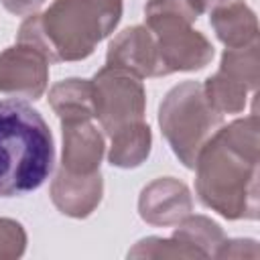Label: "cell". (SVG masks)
<instances>
[{"label":"cell","mask_w":260,"mask_h":260,"mask_svg":"<svg viewBox=\"0 0 260 260\" xmlns=\"http://www.w3.org/2000/svg\"><path fill=\"white\" fill-rule=\"evenodd\" d=\"M173 238L179 240L181 244L197 250L203 258H211V256L215 258V252L223 244L225 234L219 228V223H215L211 217L189 213L177 223Z\"/></svg>","instance_id":"obj_15"},{"label":"cell","mask_w":260,"mask_h":260,"mask_svg":"<svg viewBox=\"0 0 260 260\" xmlns=\"http://www.w3.org/2000/svg\"><path fill=\"white\" fill-rule=\"evenodd\" d=\"M258 116L221 126L195 160V193L199 201L225 219H258Z\"/></svg>","instance_id":"obj_1"},{"label":"cell","mask_w":260,"mask_h":260,"mask_svg":"<svg viewBox=\"0 0 260 260\" xmlns=\"http://www.w3.org/2000/svg\"><path fill=\"white\" fill-rule=\"evenodd\" d=\"M95 118L100 120L106 136H112L120 128L144 120L146 89L142 79L130 71L104 65L91 79Z\"/></svg>","instance_id":"obj_5"},{"label":"cell","mask_w":260,"mask_h":260,"mask_svg":"<svg viewBox=\"0 0 260 260\" xmlns=\"http://www.w3.org/2000/svg\"><path fill=\"white\" fill-rule=\"evenodd\" d=\"M122 18V0H53L20 24L16 43L41 51L49 63L87 59Z\"/></svg>","instance_id":"obj_2"},{"label":"cell","mask_w":260,"mask_h":260,"mask_svg":"<svg viewBox=\"0 0 260 260\" xmlns=\"http://www.w3.org/2000/svg\"><path fill=\"white\" fill-rule=\"evenodd\" d=\"M236 0H191L193 8L197 14H203V12H213L215 8L219 6H225V4H232Z\"/></svg>","instance_id":"obj_23"},{"label":"cell","mask_w":260,"mask_h":260,"mask_svg":"<svg viewBox=\"0 0 260 260\" xmlns=\"http://www.w3.org/2000/svg\"><path fill=\"white\" fill-rule=\"evenodd\" d=\"M49 85V59L28 47L12 45L0 53V91L16 98L39 100Z\"/></svg>","instance_id":"obj_7"},{"label":"cell","mask_w":260,"mask_h":260,"mask_svg":"<svg viewBox=\"0 0 260 260\" xmlns=\"http://www.w3.org/2000/svg\"><path fill=\"white\" fill-rule=\"evenodd\" d=\"M158 126L179 162L193 169L203 144L223 126V114L207 102L201 83L183 81L162 98Z\"/></svg>","instance_id":"obj_4"},{"label":"cell","mask_w":260,"mask_h":260,"mask_svg":"<svg viewBox=\"0 0 260 260\" xmlns=\"http://www.w3.org/2000/svg\"><path fill=\"white\" fill-rule=\"evenodd\" d=\"M203 93L207 102L219 112V114H240L244 112L248 104V95L252 93L246 85L240 81L228 77L217 69V73L209 75L203 83Z\"/></svg>","instance_id":"obj_17"},{"label":"cell","mask_w":260,"mask_h":260,"mask_svg":"<svg viewBox=\"0 0 260 260\" xmlns=\"http://www.w3.org/2000/svg\"><path fill=\"white\" fill-rule=\"evenodd\" d=\"M128 258H203L197 250L171 238H144L128 250Z\"/></svg>","instance_id":"obj_18"},{"label":"cell","mask_w":260,"mask_h":260,"mask_svg":"<svg viewBox=\"0 0 260 260\" xmlns=\"http://www.w3.org/2000/svg\"><path fill=\"white\" fill-rule=\"evenodd\" d=\"M156 41L162 75L175 71H197L211 63L213 45L181 18H146L144 24Z\"/></svg>","instance_id":"obj_6"},{"label":"cell","mask_w":260,"mask_h":260,"mask_svg":"<svg viewBox=\"0 0 260 260\" xmlns=\"http://www.w3.org/2000/svg\"><path fill=\"white\" fill-rule=\"evenodd\" d=\"M0 2L8 12L16 16H30L45 4V0H0Z\"/></svg>","instance_id":"obj_22"},{"label":"cell","mask_w":260,"mask_h":260,"mask_svg":"<svg viewBox=\"0 0 260 260\" xmlns=\"http://www.w3.org/2000/svg\"><path fill=\"white\" fill-rule=\"evenodd\" d=\"M197 16L191 0H148L144 6V18H181L193 24Z\"/></svg>","instance_id":"obj_20"},{"label":"cell","mask_w":260,"mask_h":260,"mask_svg":"<svg viewBox=\"0 0 260 260\" xmlns=\"http://www.w3.org/2000/svg\"><path fill=\"white\" fill-rule=\"evenodd\" d=\"M209 22L225 47H246L258 41V18L244 0L215 8L209 12Z\"/></svg>","instance_id":"obj_12"},{"label":"cell","mask_w":260,"mask_h":260,"mask_svg":"<svg viewBox=\"0 0 260 260\" xmlns=\"http://www.w3.org/2000/svg\"><path fill=\"white\" fill-rule=\"evenodd\" d=\"M219 71L240 81L250 91H256L260 83V43L256 41L246 47H225Z\"/></svg>","instance_id":"obj_16"},{"label":"cell","mask_w":260,"mask_h":260,"mask_svg":"<svg viewBox=\"0 0 260 260\" xmlns=\"http://www.w3.org/2000/svg\"><path fill=\"white\" fill-rule=\"evenodd\" d=\"M26 250V232L22 223L0 217V260H16Z\"/></svg>","instance_id":"obj_19"},{"label":"cell","mask_w":260,"mask_h":260,"mask_svg":"<svg viewBox=\"0 0 260 260\" xmlns=\"http://www.w3.org/2000/svg\"><path fill=\"white\" fill-rule=\"evenodd\" d=\"M53 205L69 217L83 219L91 215L104 195V179L102 173L95 171L91 175H71L59 167L51 181L49 189Z\"/></svg>","instance_id":"obj_10"},{"label":"cell","mask_w":260,"mask_h":260,"mask_svg":"<svg viewBox=\"0 0 260 260\" xmlns=\"http://www.w3.org/2000/svg\"><path fill=\"white\" fill-rule=\"evenodd\" d=\"M260 250L254 240H223L215 258H258Z\"/></svg>","instance_id":"obj_21"},{"label":"cell","mask_w":260,"mask_h":260,"mask_svg":"<svg viewBox=\"0 0 260 260\" xmlns=\"http://www.w3.org/2000/svg\"><path fill=\"white\" fill-rule=\"evenodd\" d=\"M49 106L61 122L93 120L95 102H93V83L91 79L69 77L57 81L49 89Z\"/></svg>","instance_id":"obj_13"},{"label":"cell","mask_w":260,"mask_h":260,"mask_svg":"<svg viewBox=\"0 0 260 260\" xmlns=\"http://www.w3.org/2000/svg\"><path fill=\"white\" fill-rule=\"evenodd\" d=\"M106 65L130 71L140 79L162 77L154 35L142 24L128 26L110 41Z\"/></svg>","instance_id":"obj_8"},{"label":"cell","mask_w":260,"mask_h":260,"mask_svg":"<svg viewBox=\"0 0 260 260\" xmlns=\"http://www.w3.org/2000/svg\"><path fill=\"white\" fill-rule=\"evenodd\" d=\"M193 211V197L185 183L160 177L148 183L138 197V213L150 225H177Z\"/></svg>","instance_id":"obj_9"},{"label":"cell","mask_w":260,"mask_h":260,"mask_svg":"<svg viewBox=\"0 0 260 260\" xmlns=\"http://www.w3.org/2000/svg\"><path fill=\"white\" fill-rule=\"evenodd\" d=\"M150 146H152L150 126L144 120H140L120 128L110 136L108 160L112 167L118 169H136L148 158Z\"/></svg>","instance_id":"obj_14"},{"label":"cell","mask_w":260,"mask_h":260,"mask_svg":"<svg viewBox=\"0 0 260 260\" xmlns=\"http://www.w3.org/2000/svg\"><path fill=\"white\" fill-rule=\"evenodd\" d=\"M63 152L61 169L71 175H91L100 171L106 142L104 134L91 124V120L61 122Z\"/></svg>","instance_id":"obj_11"},{"label":"cell","mask_w":260,"mask_h":260,"mask_svg":"<svg viewBox=\"0 0 260 260\" xmlns=\"http://www.w3.org/2000/svg\"><path fill=\"white\" fill-rule=\"evenodd\" d=\"M55 165V142L45 118L26 102L0 100V197L37 191Z\"/></svg>","instance_id":"obj_3"}]
</instances>
